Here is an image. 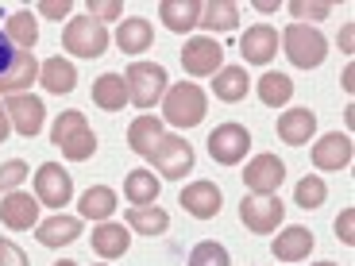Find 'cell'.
Masks as SVG:
<instances>
[{"label":"cell","instance_id":"cell-1","mask_svg":"<svg viewBox=\"0 0 355 266\" xmlns=\"http://www.w3.org/2000/svg\"><path fill=\"white\" fill-rule=\"evenodd\" d=\"M51 143L70 162H85V159H93V151H97V135H93V127H89L85 112H73V108L54 120Z\"/></svg>","mask_w":355,"mask_h":266},{"label":"cell","instance_id":"cell-2","mask_svg":"<svg viewBox=\"0 0 355 266\" xmlns=\"http://www.w3.org/2000/svg\"><path fill=\"white\" fill-rule=\"evenodd\" d=\"M205 112H209V100H205L201 85H193V81H178L162 97V116L174 127H197L205 120Z\"/></svg>","mask_w":355,"mask_h":266},{"label":"cell","instance_id":"cell-3","mask_svg":"<svg viewBox=\"0 0 355 266\" xmlns=\"http://www.w3.org/2000/svg\"><path fill=\"white\" fill-rule=\"evenodd\" d=\"M282 46H286V58H290L297 70H313V66H320L324 54H329V39L309 24H290L286 27Z\"/></svg>","mask_w":355,"mask_h":266},{"label":"cell","instance_id":"cell-4","mask_svg":"<svg viewBox=\"0 0 355 266\" xmlns=\"http://www.w3.org/2000/svg\"><path fill=\"white\" fill-rule=\"evenodd\" d=\"M128 81V100L135 108H155L162 97H166V70L159 62H132L124 73Z\"/></svg>","mask_w":355,"mask_h":266},{"label":"cell","instance_id":"cell-5","mask_svg":"<svg viewBox=\"0 0 355 266\" xmlns=\"http://www.w3.org/2000/svg\"><path fill=\"white\" fill-rule=\"evenodd\" d=\"M108 31H105V24H97L93 16H78V19H70L66 24V31H62V46L70 54H78V58H101V54L108 51Z\"/></svg>","mask_w":355,"mask_h":266},{"label":"cell","instance_id":"cell-6","mask_svg":"<svg viewBox=\"0 0 355 266\" xmlns=\"http://www.w3.org/2000/svg\"><path fill=\"white\" fill-rule=\"evenodd\" d=\"M251 151V132L243 124H220L209 132V154H213V162H220V166H236V162H243Z\"/></svg>","mask_w":355,"mask_h":266},{"label":"cell","instance_id":"cell-7","mask_svg":"<svg viewBox=\"0 0 355 266\" xmlns=\"http://www.w3.org/2000/svg\"><path fill=\"white\" fill-rule=\"evenodd\" d=\"M286 216V204L278 201V197H243L240 201V220L248 231H255V236H270V231H278V224H282Z\"/></svg>","mask_w":355,"mask_h":266},{"label":"cell","instance_id":"cell-8","mask_svg":"<svg viewBox=\"0 0 355 266\" xmlns=\"http://www.w3.org/2000/svg\"><path fill=\"white\" fill-rule=\"evenodd\" d=\"M35 201L46 209H62L73 201V177L58 162H43L35 170Z\"/></svg>","mask_w":355,"mask_h":266},{"label":"cell","instance_id":"cell-9","mask_svg":"<svg viewBox=\"0 0 355 266\" xmlns=\"http://www.w3.org/2000/svg\"><path fill=\"white\" fill-rule=\"evenodd\" d=\"M282 181H286V166L278 154H255L243 170V186H248L251 197H275Z\"/></svg>","mask_w":355,"mask_h":266},{"label":"cell","instance_id":"cell-10","mask_svg":"<svg viewBox=\"0 0 355 266\" xmlns=\"http://www.w3.org/2000/svg\"><path fill=\"white\" fill-rule=\"evenodd\" d=\"M182 66L193 78H213L216 70H224V46L213 35H197L186 39V51H182Z\"/></svg>","mask_w":355,"mask_h":266},{"label":"cell","instance_id":"cell-11","mask_svg":"<svg viewBox=\"0 0 355 266\" xmlns=\"http://www.w3.org/2000/svg\"><path fill=\"white\" fill-rule=\"evenodd\" d=\"M155 170H159L162 177H170V181H182V177L193 170V147H189L182 135H162L159 151L151 154Z\"/></svg>","mask_w":355,"mask_h":266},{"label":"cell","instance_id":"cell-12","mask_svg":"<svg viewBox=\"0 0 355 266\" xmlns=\"http://www.w3.org/2000/svg\"><path fill=\"white\" fill-rule=\"evenodd\" d=\"M4 112H8L12 132H19L24 139H35V135L43 132V124H46V108H43V100L31 97V93L8 97V100H4Z\"/></svg>","mask_w":355,"mask_h":266},{"label":"cell","instance_id":"cell-13","mask_svg":"<svg viewBox=\"0 0 355 266\" xmlns=\"http://www.w3.org/2000/svg\"><path fill=\"white\" fill-rule=\"evenodd\" d=\"M178 204L186 209L189 216H197V220H213V216H220V189H216V181H189L186 189H182V197H178Z\"/></svg>","mask_w":355,"mask_h":266},{"label":"cell","instance_id":"cell-14","mask_svg":"<svg viewBox=\"0 0 355 266\" xmlns=\"http://www.w3.org/2000/svg\"><path fill=\"white\" fill-rule=\"evenodd\" d=\"M352 135H340V132H329L324 139L313 143V166L317 170H347L352 166Z\"/></svg>","mask_w":355,"mask_h":266},{"label":"cell","instance_id":"cell-15","mask_svg":"<svg viewBox=\"0 0 355 266\" xmlns=\"http://www.w3.org/2000/svg\"><path fill=\"white\" fill-rule=\"evenodd\" d=\"M0 224L12 231H27V228H35L39 224V201L31 193H8V197H0Z\"/></svg>","mask_w":355,"mask_h":266},{"label":"cell","instance_id":"cell-16","mask_svg":"<svg viewBox=\"0 0 355 266\" xmlns=\"http://www.w3.org/2000/svg\"><path fill=\"white\" fill-rule=\"evenodd\" d=\"M240 54L248 58L251 66H266L278 54V31L270 24L248 27V31H243V39H240Z\"/></svg>","mask_w":355,"mask_h":266},{"label":"cell","instance_id":"cell-17","mask_svg":"<svg viewBox=\"0 0 355 266\" xmlns=\"http://www.w3.org/2000/svg\"><path fill=\"white\" fill-rule=\"evenodd\" d=\"M201 0H162L159 4V19L166 24V31H174V35H186V31H193L197 24H201Z\"/></svg>","mask_w":355,"mask_h":266},{"label":"cell","instance_id":"cell-18","mask_svg":"<svg viewBox=\"0 0 355 266\" xmlns=\"http://www.w3.org/2000/svg\"><path fill=\"white\" fill-rule=\"evenodd\" d=\"M313 132H317V112H309V108H290L278 116V139L290 147H305Z\"/></svg>","mask_w":355,"mask_h":266},{"label":"cell","instance_id":"cell-19","mask_svg":"<svg viewBox=\"0 0 355 266\" xmlns=\"http://www.w3.org/2000/svg\"><path fill=\"white\" fill-rule=\"evenodd\" d=\"M31 81H39V62L31 51H19L12 70L0 73V97H19V93L31 89Z\"/></svg>","mask_w":355,"mask_h":266},{"label":"cell","instance_id":"cell-20","mask_svg":"<svg viewBox=\"0 0 355 266\" xmlns=\"http://www.w3.org/2000/svg\"><path fill=\"white\" fill-rule=\"evenodd\" d=\"M162 120L159 116H135L132 127H128V147H132L135 154H143V159H151L155 151H159L162 143Z\"/></svg>","mask_w":355,"mask_h":266},{"label":"cell","instance_id":"cell-21","mask_svg":"<svg viewBox=\"0 0 355 266\" xmlns=\"http://www.w3.org/2000/svg\"><path fill=\"white\" fill-rule=\"evenodd\" d=\"M89 247H93V255L101 258H120L128 255V247H132V236H128L124 224H97L93 228V240H89Z\"/></svg>","mask_w":355,"mask_h":266},{"label":"cell","instance_id":"cell-22","mask_svg":"<svg viewBox=\"0 0 355 266\" xmlns=\"http://www.w3.org/2000/svg\"><path fill=\"white\" fill-rule=\"evenodd\" d=\"M270 251H275L278 263H302V258H309V251H313V231L302 228V224H293V228H286L282 236L270 243Z\"/></svg>","mask_w":355,"mask_h":266},{"label":"cell","instance_id":"cell-23","mask_svg":"<svg viewBox=\"0 0 355 266\" xmlns=\"http://www.w3.org/2000/svg\"><path fill=\"white\" fill-rule=\"evenodd\" d=\"M155 43V27L151 19H143V16H132V19H120V31H116V46L124 54H143V51H151Z\"/></svg>","mask_w":355,"mask_h":266},{"label":"cell","instance_id":"cell-24","mask_svg":"<svg viewBox=\"0 0 355 266\" xmlns=\"http://www.w3.org/2000/svg\"><path fill=\"white\" fill-rule=\"evenodd\" d=\"M93 105L105 108V112H120L128 105V81L124 73H101L93 81Z\"/></svg>","mask_w":355,"mask_h":266},{"label":"cell","instance_id":"cell-25","mask_svg":"<svg viewBox=\"0 0 355 266\" xmlns=\"http://www.w3.org/2000/svg\"><path fill=\"white\" fill-rule=\"evenodd\" d=\"M213 78H216V81H213L216 100H224V105H236V100L248 97L251 78H248V70H243V66H224V70H216Z\"/></svg>","mask_w":355,"mask_h":266},{"label":"cell","instance_id":"cell-26","mask_svg":"<svg viewBox=\"0 0 355 266\" xmlns=\"http://www.w3.org/2000/svg\"><path fill=\"white\" fill-rule=\"evenodd\" d=\"M35 231H39V243H43V247H66V243H73L81 236V220L58 213V216H51V220L35 224Z\"/></svg>","mask_w":355,"mask_h":266},{"label":"cell","instance_id":"cell-27","mask_svg":"<svg viewBox=\"0 0 355 266\" xmlns=\"http://www.w3.org/2000/svg\"><path fill=\"white\" fill-rule=\"evenodd\" d=\"M39 81H43L46 93H73V85H78V70H73L66 58H46L43 66H39Z\"/></svg>","mask_w":355,"mask_h":266},{"label":"cell","instance_id":"cell-28","mask_svg":"<svg viewBox=\"0 0 355 266\" xmlns=\"http://www.w3.org/2000/svg\"><path fill=\"white\" fill-rule=\"evenodd\" d=\"M124 224L132 231H139V236H162V231L170 228V216L162 213L159 204H143V209L132 204V209L124 213Z\"/></svg>","mask_w":355,"mask_h":266},{"label":"cell","instance_id":"cell-29","mask_svg":"<svg viewBox=\"0 0 355 266\" xmlns=\"http://www.w3.org/2000/svg\"><path fill=\"white\" fill-rule=\"evenodd\" d=\"M159 177L151 174V170H132V174L124 177V197L135 204V209H143V204H155L159 201Z\"/></svg>","mask_w":355,"mask_h":266},{"label":"cell","instance_id":"cell-30","mask_svg":"<svg viewBox=\"0 0 355 266\" xmlns=\"http://www.w3.org/2000/svg\"><path fill=\"white\" fill-rule=\"evenodd\" d=\"M78 213L85 216V220H101V224H105L108 216L116 213V193L108 186L85 189V193H81V201H78Z\"/></svg>","mask_w":355,"mask_h":266},{"label":"cell","instance_id":"cell-31","mask_svg":"<svg viewBox=\"0 0 355 266\" xmlns=\"http://www.w3.org/2000/svg\"><path fill=\"white\" fill-rule=\"evenodd\" d=\"M236 24H240V8L232 4V0H213V4H205L201 8V24L205 31H236Z\"/></svg>","mask_w":355,"mask_h":266},{"label":"cell","instance_id":"cell-32","mask_svg":"<svg viewBox=\"0 0 355 266\" xmlns=\"http://www.w3.org/2000/svg\"><path fill=\"white\" fill-rule=\"evenodd\" d=\"M255 89H259V100H263L266 108H282L286 100L293 97V81L286 78V73H263V78L255 81Z\"/></svg>","mask_w":355,"mask_h":266},{"label":"cell","instance_id":"cell-33","mask_svg":"<svg viewBox=\"0 0 355 266\" xmlns=\"http://www.w3.org/2000/svg\"><path fill=\"white\" fill-rule=\"evenodd\" d=\"M8 43L16 46V51H31V46L39 43V24L31 12H16V16H8Z\"/></svg>","mask_w":355,"mask_h":266},{"label":"cell","instance_id":"cell-34","mask_svg":"<svg viewBox=\"0 0 355 266\" xmlns=\"http://www.w3.org/2000/svg\"><path fill=\"white\" fill-rule=\"evenodd\" d=\"M324 197H329V186H324L317 174L302 177V181L293 186V204H302L305 213H309V209H320V204H324Z\"/></svg>","mask_w":355,"mask_h":266},{"label":"cell","instance_id":"cell-35","mask_svg":"<svg viewBox=\"0 0 355 266\" xmlns=\"http://www.w3.org/2000/svg\"><path fill=\"white\" fill-rule=\"evenodd\" d=\"M189 266H232V258H228V251H224L220 243L205 240V243H197V247L189 251Z\"/></svg>","mask_w":355,"mask_h":266},{"label":"cell","instance_id":"cell-36","mask_svg":"<svg viewBox=\"0 0 355 266\" xmlns=\"http://www.w3.org/2000/svg\"><path fill=\"white\" fill-rule=\"evenodd\" d=\"M31 174V170L24 166L19 159H12V162H4L0 166V197H8V193H16L19 186H24V177Z\"/></svg>","mask_w":355,"mask_h":266},{"label":"cell","instance_id":"cell-37","mask_svg":"<svg viewBox=\"0 0 355 266\" xmlns=\"http://www.w3.org/2000/svg\"><path fill=\"white\" fill-rule=\"evenodd\" d=\"M332 12L329 0H290V16L293 19H324Z\"/></svg>","mask_w":355,"mask_h":266},{"label":"cell","instance_id":"cell-38","mask_svg":"<svg viewBox=\"0 0 355 266\" xmlns=\"http://www.w3.org/2000/svg\"><path fill=\"white\" fill-rule=\"evenodd\" d=\"M89 16L97 19H120L124 16V4H116V0H89Z\"/></svg>","mask_w":355,"mask_h":266},{"label":"cell","instance_id":"cell-39","mask_svg":"<svg viewBox=\"0 0 355 266\" xmlns=\"http://www.w3.org/2000/svg\"><path fill=\"white\" fill-rule=\"evenodd\" d=\"M336 236H340V243H347V247L355 243V209H344V213L336 216Z\"/></svg>","mask_w":355,"mask_h":266},{"label":"cell","instance_id":"cell-40","mask_svg":"<svg viewBox=\"0 0 355 266\" xmlns=\"http://www.w3.org/2000/svg\"><path fill=\"white\" fill-rule=\"evenodd\" d=\"M0 266H27V255L4 236H0Z\"/></svg>","mask_w":355,"mask_h":266},{"label":"cell","instance_id":"cell-41","mask_svg":"<svg viewBox=\"0 0 355 266\" xmlns=\"http://www.w3.org/2000/svg\"><path fill=\"white\" fill-rule=\"evenodd\" d=\"M70 0H43V4H39V16H46V19H66L70 16Z\"/></svg>","mask_w":355,"mask_h":266},{"label":"cell","instance_id":"cell-42","mask_svg":"<svg viewBox=\"0 0 355 266\" xmlns=\"http://www.w3.org/2000/svg\"><path fill=\"white\" fill-rule=\"evenodd\" d=\"M16 46L8 43V35H4V31H0V73H8L12 70V62H16Z\"/></svg>","mask_w":355,"mask_h":266},{"label":"cell","instance_id":"cell-43","mask_svg":"<svg viewBox=\"0 0 355 266\" xmlns=\"http://www.w3.org/2000/svg\"><path fill=\"white\" fill-rule=\"evenodd\" d=\"M352 39H355V27L347 24L344 31H340V46H344V51H352Z\"/></svg>","mask_w":355,"mask_h":266},{"label":"cell","instance_id":"cell-44","mask_svg":"<svg viewBox=\"0 0 355 266\" xmlns=\"http://www.w3.org/2000/svg\"><path fill=\"white\" fill-rule=\"evenodd\" d=\"M8 132H12V124H8V112H4V105H0V143L8 139Z\"/></svg>","mask_w":355,"mask_h":266},{"label":"cell","instance_id":"cell-45","mask_svg":"<svg viewBox=\"0 0 355 266\" xmlns=\"http://www.w3.org/2000/svg\"><path fill=\"white\" fill-rule=\"evenodd\" d=\"M340 85H344L347 93H352V89H355V70H352V66H347V70H344V81H340Z\"/></svg>","mask_w":355,"mask_h":266},{"label":"cell","instance_id":"cell-46","mask_svg":"<svg viewBox=\"0 0 355 266\" xmlns=\"http://www.w3.org/2000/svg\"><path fill=\"white\" fill-rule=\"evenodd\" d=\"M54 266H78V263H73V258H58Z\"/></svg>","mask_w":355,"mask_h":266},{"label":"cell","instance_id":"cell-47","mask_svg":"<svg viewBox=\"0 0 355 266\" xmlns=\"http://www.w3.org/2000/svg\"><path fill=\"white\" fill-rule=\"evenodd\" d=\"M317 266H336V263H317Z\"/></svg>","mask_w":355,"mask_h":266},{"label":"cell","instance_id":"cell-48","mask_svg":"<svg viewBox=\"0 0 355 266\" xmlns=\"http://www.w3.org/2000/svg\"><path fill=\"white\" fill-rule=\"evenodd\" d=\"M101 266H105V263H101Z\"/></svg>","mask_w":355,"mask_h":266}]
</instances>
